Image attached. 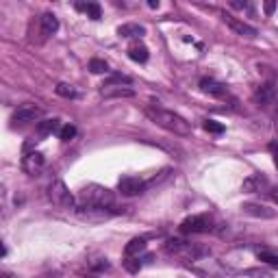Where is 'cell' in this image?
<instances>
[{
	"label": "cell",
	"instance_id": "obj_1",
	"mask_svg": "<svg viewBox=\"0 0 278 278\" xmlns=\"http://www.w3.org/2000/svg\"><path fill=\"white\" fill-rule=\"evenodd\" d=\"M146 115H148L157 126L165 128L172 135L189 137L191 130H194V128H191V124L185 120L183 115L174 113V111H168V109H161V107H148V109H146Z\"/></svg>",
	"mask_w": 278,
	"mask_h": 278
},
{
	"label": "cell",
	"instance_id": "obj_2",
	"mask_svg": "<svg viewBox=\"0 0 278 278\" xmlns=\"http://www.w3.org/2000/svg\"><path fill=\"white\" fill-rule=\"evenodd\" d=\"M78 200L81 204H94V207H113L115 204V196L113 191L102 187V185H96V183H89L78 191Z\"/></svg>",
	"mask_w": 278,
	"mask_h": 278
},
{
	"label": "cell",
	"instance_id": "obj_3",
	"mask_svg": "<svg viewBox=\"0 0 278 278\" xmlns=\"http://www.w3.org/2000/svg\"><path fill=\"white\" fill-rule=\"evenodd\" d=\"M165 252L170 254H178L187 261H200L202 256H209L211 250L207 246H200V243H189L183 239H170L165 243Z\"/></svg>",
	"mask_w": 278,
	"mask_h": 278
},
{
	"label": "cell",
	"instance_id": "obj_4",
	"mask_svg": "<svg viewBox=\"0 0 278 278\" xmlns=\"http://www.w3.org/2000/svg\"><path fill=\"white\" fill-rule=\"evenodd\" d=\"M48 198L52 204L57 207H63V209H76V200L74 196L70 194V189L65 187V183L61 178H55L50 185H48Z\"/></svg>",
	"mask_w": 278,
	"mask_h": 278
},
{
	"label": "cell",
	"instance_id": "obj_5",
	"mask_svg": "<svg viewBox=\"0 0 278 278\" xmlns=\"http://www.w3.org/2000/svg\"><path fill=\"white\" fill-rule=\"evenodd\" d=\"M117 213L120 211H115L113 207L109 209V207H94V204H81V207H76V215L87 222H104Z\"/></svg>",
	"mask_w": 278,
	"mask_h": 278
},
{
	"label": "cell",
	"instance_id": "obj_6",
	"mask_svg": "<svg viewBox=\"0 0 278 278\" xmlns=\"http://www.w3.org/2000/svg\"><path fill=\"white\" fill-rule=\"evenodd\" d=\"M181 230L185 235H198V233H211L213 230V220L202 213V215H191L181 224Z\"/></svg>",
	"mask_w": 278,
	"mask_h": 278
},
{
	"label": "cell",
	"instance_id": "obj_7",
	"mask_svg": "<svg viewBox=\"0 0 278 278\" xmlns=\"http://www.w3.org/2000/svg\"><path fill=\"white\" fill-rule=\"evenodd\" d=\"M42 115H44V111L35 107V104H22L11 115V126H22V124H29V122H37Z\"/></svg>",
	"mask_w": 278,
	"mask_h": 278
},
{
	"label": "cell",
	"instance_id": "obj_8",
	"mask_svg": "<svg viewBox=\"0 0 278 278\" xmlns=\"http://www.w3.org/2000/svg\"><path fill=\"white\" fill-rule=\"evenodd\" d=\"M22 168H24L26 174L37 176V174H42L44 168H46V159H44L42 152H37V150L26 152L24 159H22Z\"/></svg>",
	"mask_w": 278,
	"mask_h": 278
},
{
	"label": "cell",
	"instance_id": "obj_9",
	"mask_svg": "<svg viewBox=\"0 0 278 278\" xmlns=\"http://www.w3.org/2000/svg\"><path fill=\"white\" fill-rule=\"evenodd\" d=\"M146 187H148V183H144L142 178H137V176H124V178H120V183H117V189H120L122 196H139L146 191Z\"/></svg>",
	"mask_w": 278,
	"mask_h": 278
},
{
	"label": "cell",
	"instance_id": "obj_10",
	"mask_svg": "<svg viewBox=\"0 0 278 278\" xmlns=\"http://www.w3.org/2000/svg\"><path fill=\"white\" fill-rule=\"evenodd\" d=\"M224 22H226V26H228L230 31H235L237 35H241V37H250V39H252V37L259 35V31H256L254 26L241 22V20H237L233 16H224Z\"/></svg>",
	"mask_w": 278,
	"mask_h": 278
},
{
	"label": "cell",
	"instance_id": "obj_11",
	"mask_svg": "<svg viewBox=\"0 0 278 278\" xmlns=\"http://www.w3.org/2000/svg\"><path fill=\"white\" fill-rule=\"evenodd\" d=\"M100 96L102 98H133L135 89L130 85H102Z\"/></svg>",
	"mask_w": 278,
	"mask_h": 278
},
{
	"label": "cell",
	"instance_id": "obj_12",
	"mask_svg": "<svg viewBox=\"0 0 278 278\" xmlns=\"http://www.w3.org/2000/svg\"><path fill=\"white\" fill-rule=\"evenodd\" d=\"M200 89L204 91V94L215 96V98H224V96H228L226 85H224V83H217L215 78H202V81H200Z\"/></svg>",
	"mask_w": 278,
	"mask_h": 278
},
{
	"label": "cell",
	"instance_id": "obj_13",
	"mask_svg": "<svg viewBox=\"0 0 278 278\" xmlns=\"http://www.w3.org/2000/svg\"><path fill=\"white\" fill-rule=\"evenodd\" d=\"M241 211H243L246 215L263 217V220H272V217H276V211L263 207V204H256V202H246V204H241Z\"/></svg>",
	"mask_w": 278,
	"mask_h": 278
},
{
	"label": "cell",
	"instance_id": "obj_14",
	"mask_svg": "<svg viewBox=\"0 0 278 278\" xmlns=\"http://www.w3.org/2000/svg\"><path fill=\"white\" fill-rule=\"evenodd\" d=\"M274 96H276V87H274V83L269 81V83H263L259 89H256V94H254V102L256 104H269L274 100Z\"/></svg>",
	"mask_w": 278,
	"mask_h": 278
},
{
	"label": "cell",
	"instance_id": "obj_15",
	"mask_svg": "<svg viewBox=\"0 0 278 278\" xmlns=\"http://www.w3.org/2000/svg\"><path fill=\"white\" fill-rule=\"evenodd\" d=\"M261 187H267V178L261 176V174L248 176L246 181H243V185H241V189L246 191V194H256V191H261Z\"/></svg>",
	"mask_w": 278,
	"mask_h": 278
},
{
	"label": "cell",
	"instance_id": "obj_16",
	"mask_svg": "<svg viewBox=\"0 0 278 278\" xmlns=\"http://www.w3.org/2000/svg\"><path fill=\"white\" fill-rule=\"evenodd\" d=\"M117 35L124 37V39H130V37H142L146 35V29L142 24H135V22H128V24H122L117 29Z\"/></svg>",
	"mask_w": 278,
	"mask_h": 278
},
{
	"label": "cell",
	"instance_id": "obj_17",
	"mask_svg": "<svg viewBox=\"0 0 278 278\" xmlns=\"http://www.w3.org/2000/svg\"><path fill=\"white\" fill-rule=\"evenodd\" d=\"M61 122L57 120V117H52V120H44V122H39L37 124V135L39 137H46V135H52V133H57V130H61Z\"/></svg>",
	"mask_w": 278,
	"mask_h": 278
},
{
	"label": "cell",
	"instance_id": "obj_18",
	"mask_svg": "<svg viewBox=\"0 0 278 278\" xmlns=\"http://www.w3.org/2000/svg\"><path fill=\"white\" fill-rule=\"evenodd\" d=\"M39 22H42V31L46 35H52V33L59 31V20L55 13H44V16L39 18Z\"/></svg>",
	"mask_w": 278,
	"mask_h": 278
},
{
	"label": "cell",
	"instance_id": "obj_19",
	"mask_svg": "<svg viewBox=\"0 0 278 278\" xmlns=\"http://www.w3.org/2000/svg\"><path fill=\"white\" fill-rule=\"evenodd\" d=\"M144 250H146V239H144V237H135V239H130L126 243L124 254H126V256H139Z\"/></svg>",
	"mask_w": 278,
	"mask_h": 278
},
{
	"label": "cell",
	"instance_id": "obj_20",
	"mask_svg": "<svg viewBox=\"0 0 278 278\" xmlns=\"http://www.w3.org/2000/svg\"><path fill=\"white\" fill-rule=\"evenodd\" d=\"M128 57L133 59V61H137V63H146L150 55H148V48H146L144 44H133L128 48Z\"/></svg>",
	"mask_w": 278,
	"mask_h": 278
},
{
	"label": "cell",
	"instance_id": "obj_21",
	"mask_svg": "<svg viewBox=\"0 0 278 278\" xmlns=\"http://www.w3.org/2000/svg\"><path fill=\"white\" fill-rule=\"evenodd\" d=\"M55 91L61 98H68V100H74V98H78V91L72 87V85H68V83H59L57 87H55Z\"/></svg>",
	"mask_w": 278,
	"mask_h": 278
},
{
	"label": "cell",
	"instance_id": "obj_22",
	"mask_svg": "<svg viewBox=\"0 0 278 278\" xmlns=\"http://www.w3.org/2000/svg\"><path fill=\"white\" fill-rule=\"evenodd\" d=\"M76 9H81L85 11L91 20H100V5H96V3H87V5H76Z\"/></svg>",
	"mask_w": 278,
	"mask_h": 278
},
{
	"label": "cell",
	"instance_id": "obj_23",
	"mask_svg": "<svg viewBox=\"0 0 278 278\" xmlns=\"http://www.w3.org/2000/svg\"><path fill=\"white\" fill-rule=\"evenodd\" d=\"M130 83H133V78L126 74H111L107 81H104V85H130Z\"/></svg>",
	"mask_w": 278,
	"mask_h": 278
},
{
	"label": "cell",
	"instance_id": "obj_24",
	"mask_svg": "<svg viewBox=\"0 0 278 278\" xmlns=\"http://www.w3.org/2000/svg\"><path fill=\"white\" fill-rule=\"evenodd\" d=\"M89 70L94 72V74H104V72H109V65H107V61H102V59H91Z\"/></svg>",
	"mask_w": 278,
	"mask_h": 278
},
{
	"label": "cell",
	"instance_id": "obj_25",
	"mask_svg": "<svg viewBox=\"0 0 278 278\" xmlns=\"http://www.w3.org/2000/svg\"><path fill=\"white\" fill-rule=\"evenodd\" d=\"M204 130H207V133H213V135H222L224 124L215 122V120H204Z\"/></svg>",
	"mask_w": 278,
	"mask_h": 278
},
{
	"label": "cell",
	"instance_id": "obj_26",
	"mask_svg": "<svg viewBox=\"0 0 278 278\" xmlns=\"http://www.w3.org/2000/svg\"><path fill=\"white\" fill-rule=\"evenodd\" d=\"M59 137L63 139V142H70V139L76 137V126H72V124H65V126L59 130Z\"/></svg>",
	"mask_w": 278,
	"mask_h": 278
},
{
	"label": "cell",
	"instance_id": "obj_27",
	"mask_svg": "<svg viewBox=\"0 0 278 278\" xmlns=\"http://www.w3.org/2000/svg\"><path fill=\"white\" fill-rule=\"evenodd\" d=\"M124 267H126L130 274H137L142 263H139V259H135V256H126V259H124Z\"/></svg>",
	"mask_w": 278,
	"mask_h": 278
},
{
	"label": "cell",
	"instance_id": "obj_28",
	"mask_svg": "<svg viewBox=\"0 0 278 278\" xmlns=\"http://www.w3.org/2000/svg\"><path fill=\"white\" fill-rule=\"evenodd\" d=\"M246 276L248 278H274L267 269H259V267H252V269H246Z\"/></svg>",
	"mask_w": 278,
	"mask_h": 278
},
{
	"label": "cell",
	"instance_id": "obj_29",
	"mask_svg": "<svg viewBox=\"0 0 278 278\" xmlns=\"http://www.w3.org/2000/svg\"><path fill=\"white\" fill-rule=\"evenodd\" d=\"M259 259H261V261H265L267 265L278 267V256H276V254H272V252H259Z\"/></svg>",
	"mask_w": 278,
	"mask_h": 278
},
{
	"label": "cell",
	"instance_id": "obj_30",
	"mask_svg": "<svg viewBox=\"0 0 278 278\" xmlns=\"http://www.w3.org/2000/svg\"><path fill=\"white\" fill-rule=\"evenodd\" d=\"M91 267L94 269H109V263H107V259H98V261L91 263Z\"/></svg>",
	"mask_w": 278,
	"mask_h": 278
},
{
	"label": "cell",
	"instance_id": "obj_31",
	"mask_svg": "<svg viewBox=\"0 0 278 278\" xmlns=\"http://www.w3.org/2000/svg\"><path fill=\"white\" fill-rule=\"evenodd\" d=\"M269 150H272L274 163H276V168H278V142H272V144H269Z\"/></svg>",
	"mask_w": 278,
	"mask_h": 278
},
{
	"label": "cell",
	"instance_id": "obj_32",
	"mask_svg": "<svg viewBox=\"0 0 278 278\" xmlns=\"http://www.w3.org/2000/svg\"><path fill=\"white\" fill-rule=\"evenodd\" d=\"M263 9H265L267 16H272L274 9H276V5H274V3H265V5H263Z\"/></svg>",
	"mask_w": 278,
	"mask_h": 278
},
{
	"label": "cell",
	"instance_id": "obj_33",
	"mask_svg": "<svg viewBox=\"0 0 278 278\" xmlns=\"http://www.w3.org/2000/svg\"><path fill=\"white\" fill-rule=\"evenodd\" d=\"M148 7H150V9H157V7H159V0H150Z\"/></svg>",
	"mask_w": 278,
	"mask_h": 278
},
{
	"label": "cell",
	"instance_id": "obj_34",
	"mask_svg": "<svg viewBox=\"0 0 278 278\" xmlns=\"http://www.w3.org/2000/svg\"><path fill=\"white\" fill-rule=\"evenodd\" d=\"M272 198H274V202L278 204V191H272Z\"/></svg>",
	"mask_w": 278,
	"mask_h": 278
},
{
	"label": "cell",
	"instance_id": "obj_35",
	"mask_svg": "<svg viewBox=\"0 0 278 278\" xmlns=\"http://www.w3.org/2000/svg\"><path fill=\"white\" fill-rule=\"evenodd\" d=\"M3 278H11V276L9 274H3Z\"/></svg>",
	"mask_w": 278,
	"mask_h": 278
},
{
	"label": "cell",
	"instance_id": "obj_36",
	"mask_svg": "<svg viewBox=\"0 0 278 278\" xmlns=\"http://www.w3.org/2000/svg\"><path fill=\"white\" fill-rule=\"evenodd\" d=\"M83 278H96V276H83Z\"/></svg>",
	"mask_w": 278,
	"mask_h": 278
}]
</instances>
